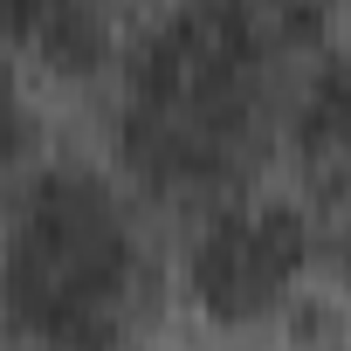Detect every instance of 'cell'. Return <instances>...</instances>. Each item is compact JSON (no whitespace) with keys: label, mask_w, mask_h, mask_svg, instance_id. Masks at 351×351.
<instances>
[{"label":"cell","mask_w":351,"mask_h":351,"mask_svg":"<svg viewBox=\"0 0 351 351\" xmlns=\"http://www.w3.org/2000/svg\"><path fill=\"white\" fill-rule=\"evenodd\" d=\"M124 276H131V234L117 200L90 172L35 180L8 234V262H0L8 317L56 351H110Z\"/></svg>","instance_id":"cell-1"},{"label":"cell","mask_w":351,"mask_h":351,"mask_svg":"<svg viewBox=\"0 0 351 351\" xmlns=\"http://www.w3.org/2000/svg\"><path fill=\"white\" fill-rule=\"evenodd\" d=\"M303 262H310V214L296 200H248V207H221L193 234L186 282L207 317L248 324L296 282Z\"/></svg>","instance_id":"cell-2"},{"label":"cell","mask_w":351,"mask_h":351,"mask_svg":"<svg viewBox=\"0 0 351 351\" xmlns=\"http://www.w3.org/2000/svg\"><path fill=\"white\" fill-rule=\"evenodd\" d=\"M296 152L303 158H337L351 152V49H324L303 97H296Z\"/></svg>","instance_id":"cell-3"},{"label":"cell","mask_w":351,"mask_h":351,"mask_svg":"<svg viewBox=\"0 0 351 351\" xmlns=\"http://www.w3.org/2000/svg\"><path fill=\"white\" fill-rule=\"evenodd\" d=\"M14 35H28L49 69H97L110 56V21L83 0H35V8H21Z\"/></svg>","instance_id":"cell-4"},{"label":"cell","mask_w":351,"mask_h":351,"mask_svg":"<svg viewBox=\"0 0 351 351\" xmlns=\"http://www.w3.org/2000/svg\"><path fill=\"white\" fill-rule=\"evenodd\" d=\"M35 145V124H28V104H21V83H14V62L0 56V165L28 158Z\"/></svg>","instance_id":"cell-5"},{"label":"cell","mask_w":351,"mask_h":351,"mask_svg":"<svg viewBox=\"0 0 351 351\" xmlns=\"http://www.w3.org/2000/svg\"><path fill=\"white\" fill-rule=\"evenodd\" d=\"M337 262H344V276H351V228H344V241H337Z\"/></svg>","instance_id":"cell-6"}]
</instances>
